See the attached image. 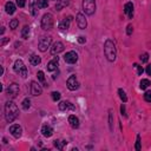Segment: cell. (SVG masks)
Wrapping results in <instances>:
<instances>
[{
	"mask_svg": "<svg viewBox=\"0 0 151 151\" xmlns=\"http://www.w3.org/2000/svg\"><path fill=\"white\" fill-rule=\"evenodd\" d=\"M18 93H19V85L15 83H12L6 90V95L9 98H15L18 96Z\"/></svg>",
	"mask_w": 151,
	"mask_h": 151,
	"instance_id": "obj_8",
	"label": "cell"
},
{
	"mask_svg": "<svg viewBox=\"0 0 151 151\" xmlns=\"http://www.w3.org/2000/svg\"><path fill=\"white\" fill-rule=\"evenodd\" d=\"M134 67L137 68V73H138L139 76H142V73H143V67H142V66H139L138 64H135Z\"/></svg>",
	"mask_w": 151,
	"mask_h": 151,
	"instance_id": "obj_38",
	"label": "cell"
},
{
	"mask_svg": "<svg viewBox=\"0 0 151 151\" xmlns=\"http://www.w3.org/2000/svg\"><path fill=\"white\" fill-rule=\"evenodd\" d=\"M64 60L67 64H76L78 60V54L74 51H70L64 56Z\"/></svg>",
	"mask_w": 151,
	"mask_h": 151,
	"instance_id": "obj_9",
	"label": "cell"
},
{
	"mask_svg": "<svg viewBox=\"0 0 151 151\" xmlns=\"http://www.w3.org/2000/svg\"><path fill=\"white\" fill-rule=\"evenodd\" d=\"M42 134H43V136H45V137H51L52 135H53V129H52V126L51 125H44L43 128H42Z\"/></svg>",
	"mask_w": 151,
	"mask_h": 151,
	"instance_id": "obj_18",
	"label": "cell"
},
{
	"mask_svg": "<svg viewBox=\"0 0 151 151\" xmlns=\"http://www.w3.org/2000/svg\"><path fill=\"white\" fill-rule=\"evenodd\" d=\"M58 106H59L60 111H66V110H74V106L71 103H70V102H67V100H63V102H60Z\"/></svg>",
	"mask_w": 151,
	"mask_h": 151,
	"instance_id": "obj_16",
	"label": "cell"
},
{
	"mask_svg": "<svg viewBox=\"0 0 151 151\" xmlns=\"http://www.w3.org/2000/svg\"><path fill=\"white\" fill-rule=\"evenodd\" d=\"M109 126H110V130L113 131V112H112V110H109Z\"/></svg>",
	"mask_w": 151,
	"mask_h": 151,
	"instance_id": "obj_26",
	"label": "cell"
},
{
	"mask_svg": "<svg viewBox=\"0 0 151 151\" xmlns=\"http://www.w3.org/2000/svg\"><path fill=\"white\" fill-rule=\"evenodd\" d=\"M124 13L128 15L129 19L134 18V4L132 3H126L124 6Z\"/></svg>",
	"mask_w": 151,
	"mask_h": 151,
	"instance_id": "obj_15",
	"label": "cell"
},
{
	"mask_svg": "<svg viewBox=\"0 0 151 151\" xmlns=\"http://www.w3.org/2000/svg\"><path fill=\"white\" fill-rule=\"evenodd\" d=\"M66 85H67V89L70 90V91H76V90L79 87V83L77 80V77L74 74L70 76L67 82H66Z\"/></svg>",
	"mask_w": 151,
	"mask_h": 151,
	"instance_id": "obj_7",
	"label": "cell"
},
{
	"mask_svg": "<svg viewBox=\"0 0 151 151\" xmlns=\"http://www.w3.org/2000/svg\"><path fill=\"white\" fill-rule=\"evenodd\" d=\"M47 6H48V0H38L39 8H46Z\"/></svg>",
	"mask_w": 151,
	"mask_h": 151,
	"instance_id": "obj_30",
	"label": "cell"
},
{
	"mask_svg": "<svg viewBox=\"0 0 151 151\" xmlns=\"http://www.w3.org/2000/svg\"><path fill=\"white\" fill-rule=\"evenodd\" d=\"M145 71H146V73H148V76H151V65H148V66H146V70H145Z\"/></svg>",
	"mask_w": 151,
	"mask_h": 151,
	"instance_id": "obj_42",
	"label": "cell"
},
{
	"mask_svg": "<svg viewBox=\"0 0 151 151\" xmlns=\"http://www.w3.org/2000/svg\"><path fill=\"white\" fill-rule=\"evenodd\" d=\"M104 54L106 57V59L109 62H115L117 58V50H116V45L112 40L107 39L104 43Z\"/></svg>",
	"mask_w": 151,
	"mask_h": 151,
	"instance_id": "obj_2",
	"label": "cell"
},
{
	"mask_svg": "<svg viewBox=\"0 0 151 151\" xmlns=\"http://www.w3.org/2000/svg\"><path fill=\"white\" fill-rule=\"evenodd\" d=\"M83 11L87 15H93L96 12V0H83Z\"/></svg>",
	"mask_w": 151,
	"mask_h": 151,
	"instance_id": "obj_4",
	"label": "cell"
},
{
	"mask_svg": "<svg viewBox=\"0 0 151 151\" xmlns=\"http://www.w3.org/2000/svg\"><path fill=\"white\" fill-rule=\"evenodd\" d=\"M31 93H32V96H36V97L43 93V87L39 85V83H37V82L31 83Z\"/></svg>",
	"mask_w": 151,
	"mask_h": 151,
	"instance_id": "obj_11",
	"label": "cell"
},
{
	"mask_svg": "<svg viewBox=\"0 0 151 151\" xmlns=\"http://www.w3.org/2000/svg\"><path fill=\"white\" fill-rule=\"evenodd\" d=\"M135 149H136L137 151H139L140 149H142V145H140V136H139V135H137V139H136V146H135Z\"/></svg>",
	"mask_w": 151,
	"mask_h": 151,
	"instance_id": "obj_34",
	"label": "cell"
},
{
	"mask_svg": "<svg viewBox=\"0 0 151 151\" xmlns=\"http://www.w3.org/2000/svg\"><path fill=\"white\" fill-rule=\"evenodd\" d=\"M40 63H42V59H40V57H38V56L34 54V53L31 54V57H30V64L37 66V65H39Z\"/></svg>",
	"mask_w": 151,
	"mask_h": 151,
	"instance_id": "obj_23",
	"label": "cell"
},
{
	"mask_svg": "<svg viewBox=\"0 0 151 151\" xmlns=\"http://www.w3.org/2000/svg\"><path fill=\"white\" fill-rule=\"evenodd\" d=\"M19 25V20L18 19H12L11 21H9V28H12V30H15Z\"/></svg>",
	"mask_w": 151,
	"mask_h": 151,
	"instance_id": "obj_31",
	"label": "cell"
},
{
	"mask_svg": "<svg viewBox=\"0 0 151 151\" xmlns=\"http://www.w3.org/2000/svg\"><path fill=\"white\" fill-rule=\"evenodd\" d=\"M5 9H6V13L7 14H13L15 12V5L12 1H8L5 5Z\"/></svg>",
	"mask_w": 151,
	"mask_h": 151,
	"instance_id": "obj_22",
	"label": "cell"
},
{
	"mask_svg": "<svg viewBox=\"0 0 151 151\" xmlns=\"http://www.w3.org/2000/svg\"><path fill=\"white\" fill-rule=\"evenodd\" d=\"M52 42V38L51 37H42L39 39V43H38V48L42 52H45L46 50L50 47Z\"/></svg>",
	"mask_w": 151,
	"mask_h": 151,
	"instance_id": "obj_6",
	"label": "cell"
},
{
	"mask_svg": "<svg viewBox=\"0 0 151 151\" xmlns=\"http://www.w3.org/2000/svg\"><path fill=\"white\" fill-rule=\"evenodd\" d=\"M77 25L80 30H85L87 26V21L85 19V15L83 13H78L77 14Z\"/></svg>",
	"mask_w": 151,
	"mask_h": 151,
	"instance_id": "obj_12",
	"label": "cell"
},
{
	"mask_svg": "<svg viewBox=\"0 0 151 151\" xmlns=\"http://www.w3.org/2000/svg\"><path fill=\"white\" fill-rule=\"evenodd\" d=\"M144 99H145V102L151 103V91H146L144 93Z\"/></svg>",
	"mask_w": 151,
	"mask_h": 151,
	"instance_id": "obj_36",
	"label": "cell"
},
{
	"mask_svg": "<svg viewBox=\"0 0 151 151\" xmlns=\"http://www.w3.org/2000/svg\"><path fill=\"white\" fill-rule=\"evenodd\" d=\"M150 85H151V83H150L149 79H142V80H140V83H139V87L142 89V90L148 89Z\"/></svg>",
	"mask_w": 151,
	"mask_h": 151,
	"instance_id": "obj_25",
	"label": "cell"
},
{
	"mask_svg": "<svg viewBox=\"0 0 151 151\" xmlns=\"http://www.w3.org/2000/svg\"><path fill=\"white\" fill-rule=\"evenodd\" d=\"M71 20H72V17H67V18H65L62 23L59 24V30L62 32H65V31H67V30L70 28V24H71Z\"/></svg>",
	"mask_w": 151,
	"mask_h": 151,
	"instance_id": "obj_13",
	"label": "cell"
},
{
	"mask_svg": "<svg viewBox=\"0 0 151 151\" xmlns=\"http://www.w3.org/2000/svg\"><path fill=\"white\" fill-rule=\"evenodd\" d=\"M37 76H38L39 82H42L43 84H45V74H44V72H43V71H39V72L37 73Z\"/></svg>",
	"mask_w": 151,
	"mask_h": 151,
	"instance_id": "obj_32",
	"label": "cell"
},
{
	"mask_svg": "<svg viewBox=\"0 0 151 151\" xmlns=\"http://www.w3.org/2000/svg\"><path fill=\"white\" fill-rule=\"evenodd\" d=\"M139 59L142 60V63H146L148 60H149V54H148V53H143V54H140V56H139Z\"/></svg>",
	"mask_w": 151,
	"mask_h": 151,
	"instance_id": "obj_35",
	"label": "cell"
},
{
	"mask_svg": "<svg viewBox=\"0 0 151 151\" xmlns=\"http://www.w3.org/2000/svg\"><path fill=\"white\" fill-rule=\"evenodd\" d=\"M25 4H26V0H17V5L19 7H25Z\"/></svg>",
	"mask_w": 151,
	"mask_h": 151,
	"instance_id": "obj_39",
	"label": "cell"
},
{
	"mask_svg": "<svg viewBox=\"0 0 151 151\" xmlns=\"http://www.w3.org/2000/svg\"><path fill=\"white\" fill-rule=\"evenodd\" d=\"M9 132H11V135L14 138H20L23 135V129L19 124H14V125H11V128H9Z\"/></svg>",
	"mask_w": 151,
	"mask_h": 151,
	"instance_id": "obj_10",
	"label": "cell"
},
{
	"mask_svg": "<svg viewBox=\"0 0 151 151\" xmlns=\"http://www.w3.org/2000/svg\"><path fill=\"white\" fill-rule=\"evenodd\" d=\"M118 95H119V98L122 99L123 103H126V102H128V97H126V93H125L124 90L119 89V90H118Z\"/></svg>",
	"mask_w": 151,
	"mask_h": 151,
	"instance_id": "obj_28",
	"label": "cell"
},
{
	"mask_svg": "<svg viewBox=\"0 0 151 151\" xmlns=\"http://www.w3.org/2000/svg\"><path fill=\"white\" fill-rule=\"evenodd\" d=\"M7 42H8V39H4V40H3V43H1V45H4V44H6Z\"/></svg>",
	"mask_w": 151,
	"mask_h": 151,
	"instance_id": "obj_43",
	"label": "cell"
},
{
	"mask_svg": "<svg viewBox=\"0 0 151 151\" xmlns=\"http://www.w3.org/2000/svg\"><path fill=\"white\" fill-rule=\"evenodd\" d=\"M13 70H14V72L18 73L19 76H21L23 78H26L27 77V67L25 66L24 62L21 59H18L15 60V63H14V66H13Z\"/></svg>",
	"mask_w": 151,
	"mask_h": 151,
	"instance_id": "obj_3",
	"label": "cell"
},
{
	"mask_svg": "<svg viewBox=\"0 0 151 151\" xmlns=\"http://www.w3.org/2000/svg\"><path fill=\"white\" fill-rule=\"evenodd\" d=\"M19 115V110H18V106L12 100H8L5 104V118L7 120V123H12L17 119Z\"/></svg>",
	"mask_w": 151,
	"mask_h": 151,
	"instance_id": "obj_1",
	"label": "cell"
},
{
	"mask_svg": "<svg viewBox=\"0 0 151 151\" xmlns=\"http://www.w3.org/2000/svg\"><path fill=\"white\" fill-rule=\"evenodd\" d=\"M67 144L66 140H54V146L58 149V150H63L64 146Z\"/></svg>",
	"mask_w": 151,
	"mask_h": 151,
	"instance_id": "obj_24",
	"label": "cell"
},
{
	"mask_svg": "<svg viewBox=\"0 0 151 151\" xmlns=\"http://www.w3.org/2000/svg\"><path fill=\"white\" fill-rule=\"evenodd\" d=\"M64 51V44L62 42H57L53 44V46L51 47V53L52 54H58L60 52Z\"/></svg>",
	"mask_w": 151,
	"mask_h": 151,
	"instance_id": "obj_14",
	"label": "cell"
},
{
	"mask_svg": "<svg viewBox=\"0 0 151 151\" xmlns=\"http://www.w3.org/2000/svg\"><path fill=\"white\" fill-rule=\"evenodd\" d=\"M21 104H23V109L24 110H28L30 107H31V100H30L28 98H25Z\"/></svg>",
	"mask_w": 151,
	"mask_h": 151,
	"instance_id": "obj_29",
	"label": "cell"
},
{
	"mask_svg": "<svg viewBox=\"0 0 151 151\" xmlns=\"http://www.w3.org/2000/svg\"><path fill=\"white\" fill-rule=\"evenodd\" d=\"M120 112H122V116L126 117V113H125V105H124V104L120 106Z\"/></svg>",
	"mask_w": 151,
	"mask_h": 151,
	"instance_id": "obj_40",
	"label": "cell"
},
{
	"mask_svg": "<svg viewBox=\"0 0 151 151\" xmlns=\"http://www.w3.org/2000/svg\"><path fill=\"white\" fill-rule=\"evenodd\" d=\"M60 96H62V95H60L59 92H57V91H54V92L51 93V97H52L53 102H57V100H59L60 99Z\"/></svg>",
	"mask_w": 151,
	"mask_h": 151,
	"instance_id": "obj_33",
	"label": "cell"
},
{
	"mask_svg": "<svg viewBox=\"0 0 151 151\" xmlns=\"http://www.w3.org/2000/svg\"><path fill=\"white\" fill-rule=\"evenodd\" d=\"M132 32H134V26H132L131 24H129L128 27H126V34H128V36H131Z\"/></svg>",
	"mask_w": 151,
	"mask_h": 151,
	"instance_id": "obj_37",
	"label": "cell"
},
{
	"mask_svg": "<svg viewBox=\"0 0 151 151\" xmlns=\"http://www.w3.org/2000/svg\"><path fill=\"white\" fill-rule=\"evenodd\" d=\"M68 123H70V125H71L73 129H78L79 128V119L74 115H71V116L68 117Z\"/></svg>",
	"mask_w": 151,
	"mask_h": 151,
	"instance_id": "obj_20",
	"label": "cell"
},
{
	"mask_svg": "<svg viewBox=\"0 0 151 151\" xmlns=\"http://www.w3.org/2000/svg\"><path fill=\"white\" fill-rule=\"evenodd\" d=\"M58 63H59V58H58V57H54V58L51 60V62H48V64H47V70H48V71H54V70H57Z\"/></svg>",
	"mask_w": 151,
	"mask_h": 151,
	"instance_id": "obj_19",
	"label": "cell"
},
{
	"mask_svg": "<svg viewBox=\"0 0 151 151\" xmlns=\"http://www.w3.org/2000/svg\"><path fill=\"white\" fill-rule=\"evenodd\" d=\"M38 0H30V12L32 15L38 14Z\"/></svg>",
	"mask_w": 151,
	"mask_h": 151,
	"instance_id": "obj_17",
	"label": "cell"
},
{
	"mask_svg": "<svg viewBox=\"0 0 151 151\" xmlns=\"http://www.w3.org/2000/svg\"><path fill=\"white\" fill-rule=\"evenodd\" d=\"M53 15L51 13H46L42 18V28L45 31H50L53 28Z\"/></svg>",
	"mask_w": 151,
	"mask_h": 151,
	"instance_id": "obj_5",
	"label": "cell"
},
{
	"mask_svg": "<svg viewBox=\"0 0 151 151\" xmlns=\"http://www.w3.org/2000/svg\"><path fill=\"white\" fill-rule=\"evenodd\" d=\"M30 32H31V28H30V26H25V27L23 28V31H21V37H23L24 39H28Z\"/></svg>",
	"mask_w": 151,
	"mask_h": 151,
	"instance_id": "obj_27",
	"label": "cell"
},
{
	"mask_svg": "<svg viewBox=\"0 0 151 151\" xmlns=\"http://www.w3.org/2000/svg\"><path fill=\"white\" fill-rule=\"evenodd\" d=\"M85 42H86L85 37H79V38H78V43H79V44H84Z\"/></svg>",
	"mask_w": 151,
	"mask_h": 151,
	"instance_id": "obj_41",
	"label": "cell"
},
{
	"mask_svg": "<svg viewBox=\"0 0 151 151\" xmlns=\"http://www.w3.org/2000/svg\"><path fill=\"white\" fill-rule=\"evenodd\" d=\"M56 9L57 11H62L66 6H68V0H56Z\"/></svg>",
	"mask_w": 151,
	"mask_h": 151,
	"instance_id": "obj_21",
	"label": "cell"
}]
</instances>
